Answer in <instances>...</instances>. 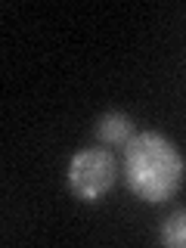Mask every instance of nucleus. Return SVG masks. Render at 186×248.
<instances>
[{"mask_svg":"<svg viewBox=\"0 0 186 248\" xmlns=\"http://www.w3.org/2000/svg\"><path fill=\"white\" fill-rule=\"evenodd\" d=\"M65 177H68V189H72L81 202H99L115 186L118 161H115V155L108 149L87 146V149L72 155Z\"/></svg>","mask_w":186,"mask_h":248,"instance_id":"nucleus-2","label":"nucleus"},{"mask_svg":"<svg viewBox=\"0 0 186 248\" xmlns=\"http://www.w3.org/2000/svg\"><path fill=\"white\" fill-rule=\"evenodd\" d=\"M186 161L180 149L158 130H140L124 146V180L137 199L158 205L183 186Z\"/></svg>","mask_w":186,"mask_h":248,"instance_id":"nucleus-1","label":"nucleus"},{"mask_svg":"<svg viewBox=\"0 0 186 248\" xmlns=\"http://www.w3.org/2000/svg\"><path fill=\"white\" fill-rule=\"evenodd\" d=\"M96 137L103 146H127L134 140V121L124 112H106L96 124Z\"/></svg>","mask_w":186,"mask_h":248,"instance_id":"nucleus-3","label":"nucleus"},{"mask_svg":"<svg viewBox=\"0 0 186 248\" xmlns=\"http://www.w3.org/2000/svg\"><path fill=\"white\" fill-rule=\"evenodd\" d=\"M161 242L170 248H186V208L174 211L161 223Z\"/></svg>","mask_w":186,"mask_h":248,"instance_id":"nucleus-4","label":"nucleus"}]
</instances>
